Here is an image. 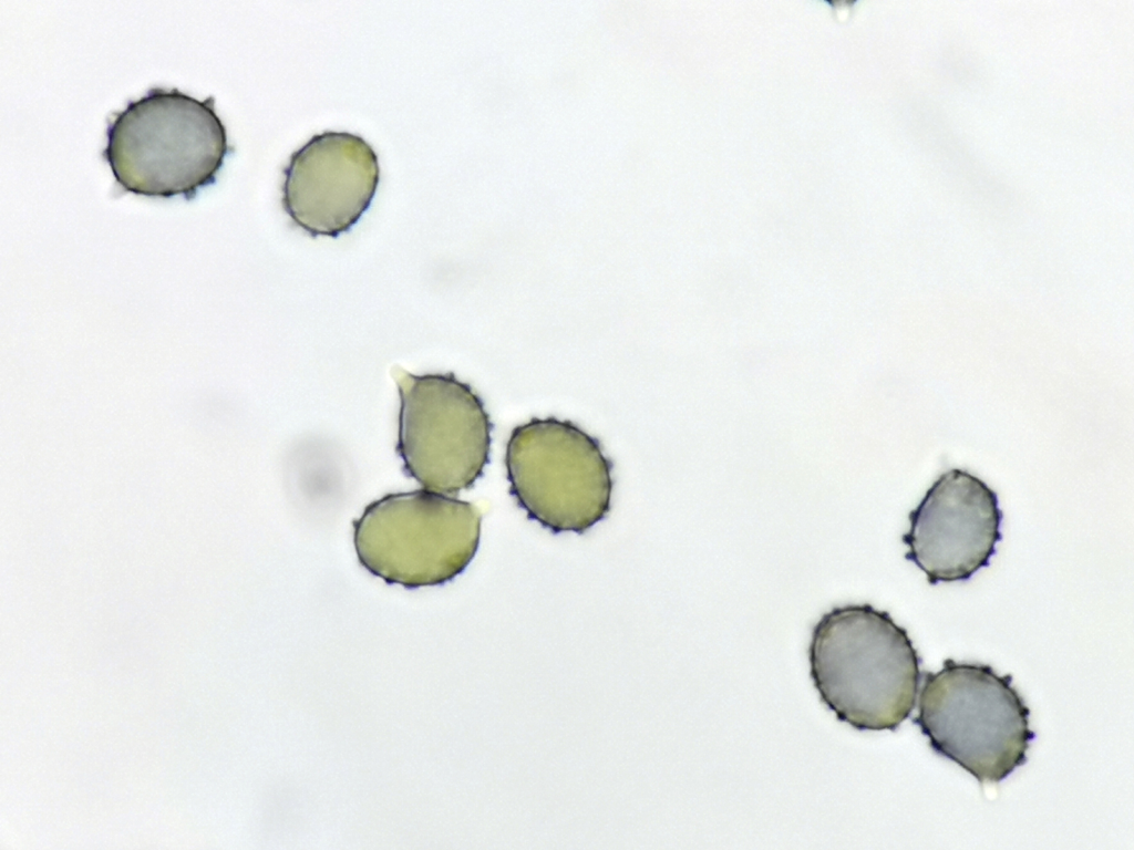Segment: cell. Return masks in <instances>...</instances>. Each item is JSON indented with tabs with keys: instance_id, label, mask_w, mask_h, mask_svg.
<instances>
[{
	"instance_id": "7a4b0ae2",
	"label": "cell",
	"mask_w": 1134,
	"mask_h": 850,
	"mask_svg": "<svg viewBox=\"0 0 1134 850\" xmlns=\"http://www.w3.org/2000/svg\"><path fill=\"white\" fill-rule=\"evenodd\" d=\"M102 151L117 185L138 196L193 198L233 149L215 110L176 87H152L114 114Z\"/></svg>"
},
{
	"instance_id": "8992f818",
	"label": "cell",
	"mask_w": 1134,
	"mask_h": 850,
	"mask_svg": "<svg viewBox=\"0 0 1134 850\" xmlns=\"http://www.w3.org/2000/svg\"><path fill=\"white\" fill-rule=\"evenodd\" d=\"M396 454L424 489L453 496L471 488L489 462L493 423L473 387L453 372L413 374L394 365Z\"/></svg>"
},
{
	"instance_id": "3957f363",
	"label": "cell",
	"mask_w": 1134,
	"mask_h": 850,
	"mask_svg": "<svg viewBox=\"0 0 1134 850\" xmlns=\"http://www.w3.org/2000/svg\"><path fill=\"white\" fill-rule=\"evenodd\" d=\"M913 718L929 747L979 782H1000L1027 763L1035 733L1030 708L1010 674L990 665L947 659L924 672Z\"/></svg>"
},
{
	"instance_id": "6da1fadb",
	"label": "cell",
	"mask_w": 1134,
	"mask_h": 850,
	"mask_svg": "<svg viewBox=\"0 0 1134 850\" xmlns=\"http://www.w3.org/2000/svg\"><path fill=\"white\" fill-rule=\"evenodd\" d=\"M808 662L821 701L857 730H896L916 705L919 653L907 630L869 603L824 613L812 631Z\"/></svg>"
},
{
	"instance_id": "5b68a950",
	"label": "cell",
	"mask_w": 1134,
	"mask_h": 850,
	"mask_svg": "<svg viewBox=\"0 0 1134 850\" xmlns=\"http://www.w3.org/2000/svg\"><path fill=\"white\" fill-rule=\"evenodd\" d=\"M509 494L554 533H584L611 507L612 463L600 442L567 419L533 417L507 440Z\"/></svg>"
},
{
	"instance_id": "52a82bcc",
	"label": "cell",
	"mask_w": 1134,
	"mask_h": 850,
	"mask_svg": "<svg viewBox=\"0 0 1134 850\" xmlns=\"http://www.w3.org/2000/svg\"><path fill=\"white\" fill-rule=\"evenodd\" d=\"M901 540L905 558L925 572L929 584L970 579L989 566L1001 540L998 495L960 468L942 473L908 515Z\"/></svg>"
},
{
	"instance_id": "277c9868",
	"label": "cell",
	"mask_w": 1134,
	"mask_h": 850,
	"mask_svg": "<svg viewBox=\"0 0 1134 850\" xmlns=\"http://www.w3.org/2000/svg\"><path fill=\"white\" fill-rule=\"evenodd\" d=\"M482 515L473 504L427 489L393 493L353 520L361 566L389 584L441 585L475 557Z\"/></svg>"
},
{
	"instance_id": "ba28073f",
	"label": "cell",
	"mask_w": 1134,
	"mask_h": 850,
	"mask_svg": "<svg viewBox=\"0 0 1134 850\" xmlns=\"http://www.w3.org/2000/svg\"><path fill=\"white\" fill-rule=\"evenodd\" d=\"M282 173V207L312 237L349 231L369 209L380 182L373 147L349 132L312 136L291 154Z\"/></svg>"
}]
</instances>
